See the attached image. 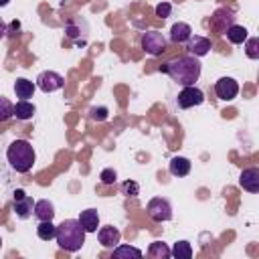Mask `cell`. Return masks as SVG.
<instances>
[{
	"mask_svg": "<svg viewBox=\"0 0 259 259\" xmlns=\"http://www.w3.org/2000/svg\"><path fill=\"white\" fill-rule=\"evenodd\" d=\"M166 75H170V79L182 87L194 85L200 77V61L192 55L176 57L170 63H166Z\"/></svg>",
	"mask_w": 259,
	"mask_h": 259,
	"instance_id": "cell-1",
	"label": "cell"
},
{
	"mask_svg": "<svg viewBox=\"0 0 259 259\" xmlns=\"http://www.w3.org/2000/svg\"><path fill=\"white\" fill-rule=\"evenodd\" d=\"M57 243L61 249L69 253H77L85 245V229L77 219H65L61 225H57Z\"/></svg>",
	"mask_w": 259,
	"mask_h": 259,
	"instance_id": "cell-2",
	"label": "cell"
},
{
	"mask_svg": "<svg viewBox=\"0 0 259 259\" xmlns=\"http://www.w3.org/2000/svg\"><path fill=\"white\" fill-rule=\"evenodd\" d=\"M6 158L16 172L26 174L32 170V166L36 162V152L28 140H14L6 150Z\"/></svg>",
	"mask_w": 259,
	"mask_h": 259,
	"instance_id": "cell-3",
	"label": "cell"
},
{
	"mask_svg": "<svg viewBox=\"0 0 259 259\" xmlns=\"http://www.w3.org/2000/svg\"><path fill=\"white\" fill-rule=\"evenodd\" d=\"M146 210H148V217H150L152 221H156V223H166V221L172 219V204H170V200L164 198V196H154V198L148 202Z\"/></svg>",
	"mask_w": 259,
	"mask_h": 259,
	"instance_id": "cell-4",
	"label": "cell"
},
{
	"mask_svg": "<svg viewBox=\"0 0 259 259\" xmlns=\"http://www.w3.org/2000/svg\"><path fill=\"white\" fill-rule=\"evenodd\" d=\"M142 49L148 55L158 57V55H162L168 49V40H166V36L160 30H148V32L142 34Z\"/></svg>",
	"mask_w": 259,
	"mask_h": 259,
	"instance_id": "cell-5",
	"label": "cell"
},
{
	"mask_svg": "<svg viewBox=\"0 0 259 259\" xmlns=\"http://www.w3.org/2000/svg\"><path fill=\"white\" fill-rule=\"evenodd\" d=\"M202 101H204V93H202L196 85H186V87H182V91H180L178 97H176V103H178V107H182V109L196 107V105H200Z\"/></svg>",
	"mask_w": 259,
	"mask_h": 259,
	"instance_id": "cell-6",
	"label": "cell"
},
{
	"mask_svg": "<svg viewBox=\"0 0 259 259\" xmlns=\"http://www.w3.org/2000/svg\"><path fill=\"white\" fill-rule=\"evenodd\" d=\"M235 10H231V8H217L214 12H212V16H210V26L217 30V32H221V34H225L233 24H235Z\"/></svg>",
	"mask_w": 259,
	"mask_h": 259,
	"instance_id": "cell-7",
	"label": "cell"
},
{
	"mask_svg": "<svg viewBox=\"0 0 259 259\" xmlns=\"http://www.w3.org/2000/svg\"><path fill=\"white\" fill-rule=\"evenodd\" d=\"M65 85V79L63 75H59L57 71H42L38 73L36 77V87L45 93H53V91H59L61 87Z\"/></svg>",
	"mask_w": 259,
	"mask_h": 259,
	"instance_id": "cell-8",
	"label": "cell"
},
{
	"mask_svg": "<svg viewBox=\"0 0 259 259\" xmlns=\"http://www.w3.org/2000/svg\"><path fill=\"white\" fill-rule=\"evenodd\" d=\"M214 93L221 101H233L239 95V83L233 77H221L214 83Z\"/></svg>",
	"mask_w": 259,
	"mask_h": 259,
	"instance_id": "cell-9",
	"label": "cell"
},
{
	"mask_svg": "<svg viewBox=\"0 0 259 259\" xmlns=\"http://www.w3.org/2000/svg\"><path fill=\"white\" fill-rule=\"evenodd\" d=\"M32 210H34L32 198L22 188H16L14 190V212H16V217L18 219H28V217H32Z\"/></svg>",
	"mask_w": 259,
	"mask_h": 259,
	"instance_id": "cell-10",
	"label": "cell"
},
{
	"mask_svg": "<svg viewBox=\"0 0 259 259\" xmlns=\"http://www.w3.org/2000/svg\"><path fill=\"white\" fill-rule=\"evenodd\" d=\"M239 186L247 192H259V168L257 166L245 168L239 176Z\"/></svg>",
	"mask_w": 259,
	"mask_h": 259,
	"instance_id": "cell-11",
	"label": "cell"
},
{
	"mask_svg": "<svg viewBox=\"0 0 259 259\" xmlns=\"http://www.w3.org/2000/svg\"><path fill=\"white\" fill-rule=\"evenodd\" d=\"M188 53L192 55V57H204V55H208V51L212 49V42H210V38H206V36H200V34H194V36H190L188 40Z\"/></svg>",
	"mask_w": 259,
	"mask_h": 259,
	"instance_id": "cell-12",
	"label": "cell"
},
{
	"mask_svg": "<svg viewBox=\"0 0 259 259\" xmlns=\"http://www.w3.org/2000/svg\"><path fill=\"white\" fill-rule=\"evenodd\" d=\"M95 233H97V239H99V243L103 247H115L121 241V233L113 225H105V227L97 229Z\"/></svg>",
	"mask_w": 259,
	"mask_h": 259,
	"instance_id": "cell-13",
	"label": "cell"
},
{
	"mask_svg": "<svg viewBox=\"0 0 259 259\" xmlns=\"http://www.w3.org/2000/svg\"><path fill=\"white\" fill-rule=\"evenodd\" d=\"M77 221L81 223V227L85 229V233H95L97 227H99V212L95 208H85V210H81V214H79Z\"/></svg>",
	"mask_w": 259,
	"mask_h": 259,
	"instance_id": "cell-14",
	"label": "cell"
},
{
	"mask_svg": "<svg viewBox=\"0 0 259 259\" xmlns=\"http://www.w3.org/2000/svg\"><path fill=\"white\" fill-rule=\"evenodd\" d=\"M190 36H192L190 24H186V22H174V24H172V28H170V40H172V42L182 45V42H186Z\"/></svg>",
	"mask_w": 259,
	"mask_h": 259,
	"instance_id": "cell-15",
	"label": "cell"
},
{
	"mask_svg": "<svg viewBox=\"0 0 259 259\" xmlns=\"http://www.w3.org/2000/svg\"><path fill=\"white\" fill-rule=\"evenodd\" d=\"M168 170L172 176H186L190 172V160L184 158V156H174L170 162H168Z\"/></svg>",
	"mask_w": 259,
	"mask_h": 259,
	"instance_id": "cell-16",
	"label": "cell"
},
{
	"mask_svg": "<svg viewBox=\"0 0 259 259\" xmlns=\"http://www.w3.org/2000/svg\"><path fill=\"white\" fill-rule=\"evenodd\" d=\"M32 214H34L38 221H53V217H55V206H53V202L47 200V198L36 200Z\"/></svg>",
	"mask_w": 259,
	"mask_h": 259,
	"instance_id": "cell-17",
	"label": "cell"
},
{
	"mask_svg": "<svg viewBox=\"0 0 259 259\" xmlns=\"http://www.w3.org/2000/svg\"><path fill=\"white\" fill-rule=\"evenodd\" d=\"M34 87H36V85H34L32 81L24 79V77H18V79L14 81V93H16L18 99H28V97H32Z\"/></svg>",
	"mask_w": 259,
	"mask_h": 259,
	"instance_id": "cell-18",
	"label": "cell"
},
{
	"mask_svg": "<svg viewBox=\"0 0 259 259\" xmlns=\"http://www.w3.org/2000/svg\"><path fill=\"white\" fill-rule=\"evenodd\" d=\"M34 111H36V107L28 101V99H20L16 105H14V115H16V119H20V121H26V119H32V115H34Z\"/></svg>",
	"mask_w": 259,
	"mask_h": 259,
	"instance_id": "cell-19",
	"label": "cell"
},
{
	"mask_svg": "<svg viewBox=\"0 0 259 259\" xmlns=\"http://www.w3.org/2000/svg\"><path fill=\"white\" fill-rule=\"evenodd\" d=\"M36 235H38V239H42V241H51V239H55V235H57V225H53V221H38Z\"/></svg>",
	"mask_w": 259,
	"mask_h": 259,
	"instance_id": "cell-20",
	"label": "cell"
},
{
	"mask_svg": "<svg viewBox=\"0 0 259 259\" xmlns=\"http://www.w3.org/2000/svg\"><path fill=\"white\" fill-rule=\"evenodd\" d=\"M170 255L176 259H190L192 257V247L188 241H176L174 247L170 249Z\"/></svg>",
	"mask_w": 259,
	"mask_h": 259,
	"instance_id": "cell-21",
	"label": "cell"
},
{
	"mask_svg": "<svg viewBox=\"0 0 259 259\" xmlns=\"http://www.w3.org/2000/svg\"><path fill=\"white\" fill-rule=\"evenodd\" d=\"M247 28L245 26H239V24H233L225 34H227V38L233 42V45H241V42H245V38H247Z\"/></svg>",
	"mask_w": 259,
	"mask_h": 259,
	"instance_id": "cell-22",
	"label": "cell"
},
{
	"mask_svg": "<svg viewBox=\"0 0 259 259\" xmlns=\"http://www.w3.org/2000/svg\"><path fill=\"white\" fill-rule=\"evenodd\" d=\"M148 255L154 257V259H166V257H170V249L166 247V243L154 241V243L150 245V249H148Z\"/></svg>",
	"mask_w": 259,
	"mask_h": 259,
	"instance_id": "cell-23",
	"label": "cell"
},
{
	"mask_svg": "<svg viewBox=\"0 0 259 259\" xmlns=\"http://www.w3.org/2000/svg\"><path fill=\"white\" fill-rule=\"evenodd\" d=\"M113 255L115 257H136V259H140L142 257V251L138 249V247H130V245H115L113 247Z\"/></svg>",
	"mask_w": 259,
	"mask_h": 259,
	"instance_id": "cell-24",
	"label": "cell"
},
{
	"mask_svg": "<svg viewBox=\"0 0 259 259\" xmlns=\"http://www.w3.org/2000/svg\"><path fill=\"white\" fill-rule=\"evenodd\" d=\"M245 55L249 59H259V38L257 36H247L245 38Z\"/></svg>",
	"mask_w": 259,
	"mask_h": 259,
	"instance_id": "cell-25",
	"label": "cell"
},
{
	"mask_svg": "<svg viewBox=\"0 0 259 259\" xmlns=\"http://www.w3.org/2000/svg\"><path fill=\"white\" fill-rule=\"evenodd\" d=\"M12 111H14V105L10 103V99L0 95V121H8L14 115Z\"/></svg>",
	"mask_w": 259,
	"mask_h": 259,
	"instance_id": "cell-26",
	"label": "cell"
},
{
	"mask_svg": "<svg viewBox=\"0 0 259 259\" xmlns=\"http://www.w3.org/2000/svg\"><path fill=\"white\" fill-rule=\"evenodd\" d=\"M121 192L125 196H138L140 194V184L136 180H125V182H121Z\"/></svg>",
	"mask_w": 259,
	"mask_h": 259,
	"instance_id": "cell-27",
	"label": "cell"
},
{
	"mask_svg": "<svg viewBox=\"0 0 259 259\" xmlns=\"http://www.w3.org/2000/svg\"><path fill=\"white\" fill-rule=\"evenodd\" d=\"M99 178H101V182H103V184H107V186H109V184H113V182L117 180V172H115L113 168H103V170H101V174H99Z\"/></svg>",
	"mask_w": 259,
	"mask_h": 259,
	"instance_id": "cell-28",
	"label": "cell"
},
{
	"mask_svg": "<svg viewBox=\"0 0 259 259\" xmlns=\"http://www.w3.org/2000/svg\"><path fill=\"white\" fill-rule=\"evenodd\" d=\"M170 12H172V4L170 2H160L158 6H156V16L158 18H168L170 16Z\"/></svg>",
	"mask_w": 259,
	"mask_h": 259,
	"instance_id": "cell-29",
	"label": "cell"
},
{
	"mask_svg": "<svg viewBox=\"0 0 259 259\" xmlns=\"http://www.w3.org/2000/svg\"><path fill=\"white\" fill-rule=\"evenodd\" d=\"M107 107H93L91 109V117L95 119V121H103V119H107Z\"/></svg>",
	"mask_w": 259,
	"mask_h": 259,
	"instance_id": "cell-30",
	"label": "cell"
},
{
	"mask_svg": "<svg viewBox=\"0 0 259 259\" xmlns=\"http://www.w3.org/2000/svg\"><path fill=\"white\" fill-rule=\"evenodd\" d=\"M6 32H8V26H6V22H4L2 18H0V38H2V36H4Z\"/></svg>",
	"mask_w": 259,
	"mask_h": 259,
	"instance_id": "cell-31",
	"label": "cell"
},
{
	"mask_svg": "<svg viewBox=\"0 0 259 259\" xmlns=\"http://www.w3.org/2000/svg\"><path fill=\"white\" fill-rule=\"evenodd\" d=\"M8 2L10 0H0V6H8Z\"/></svg>",
	"mask_w": 259,
	"mask_h": 259,
	"instance_id": "cell-32",
	"label": "cell"
},
{
	"mask_svg": "<svg viewBox=\"0 0 259 259\" xmlns=\"http://www.w3.org/2000/svg\"><path fill=\"white\" fill-rule=\"evenodd\" d=\"M0 247H2V239H0Z\"/></svg>",
	"mask_w": 259,
	"mask_h": 259,
	"instance_id": "cell-33",
	"label": "cell"
}]
</instances>
